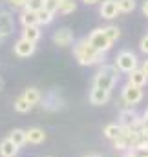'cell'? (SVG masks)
I'll return each mask as SVG.
<instances>
[{"instance_id":"d6986e66","label":"cell","mask_w":148,"mask_h":157,"mask_svg":"<svg viewBox=\"0 0 148 157\" xmlns=\"http://www.w3.org/2000/svg\"><path fill=\"white\" fill-rule=\"evenodd\" d=\"M22 97L33 106V104H37L38 101H40V91H38L37 88H28V90H24V95Z\"/></svg>"},{"instance_id":"5bb4252c","label":"cell","mask_w":148,"mask_h":157,"mask_svg":"<svg viewBox=\"0 0 148 157\" xmlns=\"http://www.w3.org/2000/svg\"><path fill=\"white\" fill-rule=\"evenodd\" d=\"M22 39L35 44V42L40 39V29H38V26H29V28H24V31H22Z\"/></svg>"},{"instance_id":"7a4b0ae2","label":"cell","mask_w":148,"mask_h":157,"mask_svg":"<svg viewBox=\"0 0 148 157\" xmlns=\"http://www.w3.org/2000/svg\"><path fill=\"white\" fill-rule=\"evenodd\" d=\"M115 82H117V68L115 66H103L93 78V88L110 91Z\"/></svg>"},{"instance_id":"484cf974","label":"cell","mask_w":148,"mask_h":157,"mask_svg":"<svg viewBox=\"0 0 148 157\" xmlns=\"http://www.w3.org/2000/svg\"><path fill=\"white\" fill-rule=\"evenodd\" d=\"M26 11H33L38 13L40 9H44V0H26V6H24Z\"/></svg>"},{"instance_id":"44dd1931","label":"cell","mask_w":148,"mask_h":157,"mask_svg":"<svg viewBox=\"0 0 148 157\" xmlns=\"http://www.w3.org/2000/svg\"><path fill=\"white\" fill-rule=\"evenodd\" d=\"M9 139H11V141H13V143H15V144H17V146L20 148L22 144H26V132H24V130H18V128H17V130H13V132H11Z\"/></svg>"},{"instance_id":"9a60e30c","label":"cell","mask_w":148,"mask_h":157,"mask_svg":"<svg viewBox=\"0 0 148 157\" xmlns=\"http://www.w3.org/2000/svg\"><path fill=\"white\" fill-rule=\"evenodd\" d=\"M20 22H22V26L24 28H29V26H38V18H37V13H33V11H22V15H20Z\"/></svg>"},{"instance_id":"d590c367","label":"cell","mask_w":148,"mask_h":157,"mask_svg":"<svg viewBox=\"0 0 148 157\" xmlns=\"http://www.w3.org/2000/svg\"><path fill=\"white\" fill-rule=\"evenodd\" d=\"M139 157H148V152H145V154H143V155H139Z\"/></svg>"},{"instance_id":"83f0119b","label":"cell","mask_w":148,"mask_h":157,"mask_svg":"<svg viewBox=\"0 0 148 157\" xmlns=\"http://www.w3.org/2000/svg\"><path fill=\"white\" fill-rule=\"evenodd\" d=\"M7 2H9V6L15 7V9H22V7L26 6V0H7Z\"/></svg>"},{"instance_id":"3957f363","label":"cell","mask_w":148,"mask_h":157,"mask_svg":"<svg viewBox=\"0 0 148 157\" xmlns=\"http://www.w3.org/2000/svg\"><path fill=\"white\" fill-rule=\"evenodd\" d=\"M119 71L123 73H132L134 70H137V57L132 51H121L115 57V64H113Z\"/></svg>"},{"instance_id":"d6a6232c","label":"cell","mask_w":148,"mask_h":157,"mask_svg":"<svg viewBox=\"0 0 148 157\" xmlns=\"http://www.w3.org/2000/svg\"><path fill=\"white\" fill-rule=\"evenodd\" d=\"M86 6H93V4H97V2H101V0H82Z\"/></svg>"},{"instance_id":"5b68a950","label":"cell","mask_w":148,"mask_h":157,"mask_svg":"<svg viewBox=\"0 0 148 157\" xmlns=\"http://www.w3.org/2000/svg\"><path fill=\"white\" fill-rule=\"evenodd\" d=\"M123 101L126 102V104H130V106H134V104H139L141 101H143V90L141 88H137V86H132V84H126L124 88H123Z\"/></svg>"},{"instance_id":"9c48e42d","label":"cell","mask_w":148,"mask_h":157,"mask_svg":"<svg viewBox=\"0 0 148 157\" xmlns=\"http://www.w3.org/2000/svg\"><path fill=\"white\" fill-rule=\"evenodd\" d=\"M119 15V9H117V0H104L101 4V17L106 18V20H111Z\"/></svg>"},{"instance_id":"f1b7e54d","label":"cell","mask_w":148,"mask_h":157,"mask_svg":"<svg viewBox=\"0 0 148 157\" xmlns=\"http://www.w3.org/2000/svg\"><path fill=\"white\" fill-rule=\"evenodd\" d=\"M139 46H141V51L148 55V35H145V37L141 39V44H139Z\"/></svg>"},{"instance_id":"1f68e13d","label":"cell","mask_w":148,"mask_h":157,"mask_svg":"<svg viewBox=\"0 0 148 157\" xmlns=\"http://www.w3.org/2000/svg\"><path fill=\"white\" fill-rule=\"evenodd\" d=\"M143 15H145V17H148V0L143 4Z\"/></svg>"},{"instance_id":"277c9868","label":"cell","mask_w":148,"mask_h":157,"mask_svg":"<svg viewBox=\"0 0 148 157\" xmlns=\"http://www.w3.org/2000/svg\"><path fill=\"white\" fill-rule=\"evenodd\" d=\"M86 39H88V42H90V46H92V48H95V49H97V51H101V53H106V51L111 48V42L108 40V37L104 35L103 28H99V29L92 31V33H90V37H86Z\"/></svg>"},{"instance_id":"ffe728a7","label":"cell","mask_w":148,"mask_h":157,"mask_svg":"<svg viewBox=\"0 0 148 157\" xmlns=\"http://www.w3.org/2000/svg\"><path fill=\"white\" fill-rule=\"evenodd\" d=\"M121 133H123V126H121V124H108V126L104 128V135H106L108 139H111V141H115Z\"/></svg>"},{"instance_id":"ba28073f","label":"cell","mask_w":148,"mask_h":157,"mask_svg":"<svg viewBox=\"0 0 148 157\" xmlns=\"http://www.w3.org/2000/svg\"><path fill=\"white\" fill-rule=\"evenodd\" d=\"M35 49H37V46H35L33 42H28V40H24V39H20L15 44V55L20 57V59L31 57V55L35 53Z\"/></svg>"},{"instance_id":"2e32d148","label":"cell","mask_w":148,"mask_h":157,"mask_svg":"<svg viewBox=\"0 0 148 157\" xmlns=\"http://www.w3.org/2000/svg\"><path fill=\"white\" fill-rule=\"evenodd\" d=\"M135 112H132V110H124V112H121V126L123 128H132L134 126V122H135Z\"/></svg>"},{"instance_id":"ac0fdd59","label":"cell","mask_w":148,"mask_h":157,"mask_svg":"<svg viewBox=\"0 0 148 157\" xmlns=\"http://www.w3.org/2000/svg\"><path fill=\"white\" fill-rule=\"evenodd\" d=\"M77 9V2L75 0H60L59 2V13L62 15H70Z\"/></svg>"},{"instance_id":"603a6c76","label":"cell","mask_w":148,"mask_h":157,"mask_svg":"<svg viewBox=\"0 0 148 157\" xmlns=\"http://www.w3.org/2000/svg\"><path fill=\"white\" fill-rule=\"evenodd\" d=\"M37 18H38V26H48L53 22V13L46 11V9H40L37 13Z\"/></svg>"},{"instance_id":"4fadbf2b","label":"cell","mask_w":148,"mask_h":157,"mask_svg":"<svg viewBox=\"0 0 148 157\" xmlns=\"http://www.w3.org/2000/svg\"><path fill=\"white\" fill-rule=\"evenodd\" d=\"M146 82H148V77L143 73V71H141V70H134V71L128 75V84H132V86L143 88Z\"/></svg>"},{"instance_id":"8fae6325","label":"cell","mask_w":148,"mask_h":157,"mask_svg":"<svg viewBox=\"0 0 148 157\" xmlns=\"http://www.w3.org/2000/svg\"><path fill=\"white\" fill-rule=\"evenodd\" d=\"M17 152H18V146H17L9 137L0 143V155L2 157H15Z\"/></svg>"},{"instance_id":"8992f818","label":"cell","mask_w":148,"mask_h":157,"mask_svg":"<svg viewBox=\"0 0 148 157\" xmlns=\"http://www.w3.org/2000/svg\"><path fill=\"white\" fill-rule=\"evenodd\" d=\"M73 31L70 29V28H59V29H55V33H53V42L57 44V46H60V48H66V46H70V44H73Z\"/></svg>"},{"instance_id":"4316f807","label":"cell","mask_w":148,"mask_h":157,"mask_svg":"<svg viewBox=\"0 0 148 157\" xmlns=\"http://www.w3.org/2000/svg\"><path fill=\"white\" fill-rule=\"evenodd\" d=\"M44 9L55 15V13L59 11V2H57V0H44Z\"/></svg>"},{"instance_id":"e575fe53","label":"cell","mask_w":148,"mask_h":157,"mask_svg":"<svg viewBox=\"0 0 148 157\" xmlns=\"http://www.w3.org/2000/svg\"><path fill=\"white\" fill-rule=\"evenodd\" d=\"M2 86H4V80H2V78H0V90H2Z\"/></svg>"},{"instance_id":"30bf717a","label":"cell","mask_w":148,"mask_h":157,"mask_svg":"<svg viewBox=\"0 0 148 157\" xmlns=\"http://www.w3.org/2000/svg\"><path fill=\"white\" fill-rule=\"evenodd\" d=\"M108 99H110V91H106V90L93 88L92 93H90V102L95 104V106H103V104H106Z\"/></svg>"},{"instance_id":"4dcf8cb0","label":"cell","mask_w":148,"mask_h":157,"mask_svg":"<svg viewBox=\"0 0 148 157\" xmlns=\"http://www.w3.org/2000/svg\"><path fill=\"white\" fill-rule=\"evenodd\" d=\"M141 71H143V73L148 77V60H145V62H143V68H141Z\"/></svg>"},{"instance_id":"6da1fadb","label":"cell","mask_w":148,"mask_h":157,"mask_svg":"<svg viewBox=\"0 0 148 157\" xmlns=\"http://www.w3.org/2000/svg\"><path fill=\"white\" fill-rule=\"evenodd\" d=\"M73 55L80 66H93V64H101L104 60V53H101L95 48H92L88 39H82L75 44Z\"/></svg>"},{"instance_id":"d4e9b609","label":"cell","mask_w":148,"mask_h":157,"mask_svg":"<svg viewBox=\"0 0 148 157\" xmlns=\"http://www.w3.org/2000/svg\"><path fill=\"white\" fill-rule=\"evenodd\" d=\"M103 31H104V35L108 37V40H110L111 44L121 37V31H119L117 26H106V28H103Z\"/></svg>"},{"instance_id":"7402d4cb","label":"cell","mask_w":148,"mask_h":157,"mask_svg":"<svg viewBox=\"0 0 148 157\" xmlns=\"http://www.w3.org/2000/svg\"><path fill=\"white\" fill-rule=\"evenodd\" d=\"M119 13H132L135 9V0H117Z\"/></svg>"},{"instance_id":"836d02e7","label":"cell","mask_w":148,"mask_h":157,"mask_svg":"<svg viewBox=\"0 0 148 157\" xmlns=\"http://www.w3.org/2000/svg\"><path fill=\"white\" fill-rule=\"evenodd\" d=\"M145 121H148V108H146V112H145Z\"/></svg>"},{"instance_id":"8d00e7d4","label":"cell","mask_w":148,"mask_h":157,"mask_svg":"<svg viewBox=\"0 0 148 157\" xmlns=\"http://www.w3.org/2000/svg\"><path fill=\"white\" fill-rule=\"evenodd\" d=\"M88 157H97V155H88Z\"/></svg>"},{"instance_id":"f546056e","label":"cell","mask_w":148,"mask_h":157,"mask_svg":"<svg viewBox=\"0 0 148 157\" xmlns=\"http://www.w3.org/2000/svg\"><path fill=\"white\" fill-rule=\"evenodd\" d=\"M124 157H139V154H135V150H126V155Z\"/></svg>"},{"instance_id":"e0dca14e","label":"cell","mask_w":148,"mask_h":157,"mask_svg":"<svg viewBox=\"0 0 148 157\" xmlns=\"http://www.w3.org/2000/svg\"><path fill=\"white\" fill-rule=\"evenodd\" d=\"M132 150H137V152H148V133L146 132H141L134 143V148Z\"/></svg>"},{"instance_id":"52a82bcc","label":"cell","mask_w":148,"mask_h":157,"mask_svg":"<svg viewBox=\"0 0 148 157\" xmlns=\"http://www.w3.org/2000/svg\"><path fill=\"white\" fill-rule=\"evenodd\" d=\"M15 29V22H13V17L7 13V11H0V39H6L13 33Z\"/></svg>"},{"instance_id":"cb8c5ba5","label":"cell","mask_w":148,"mask_h":157,"mask_svg":"<svg viewBox=\"0 0 148 157\" xmlns=\"http://www.w3.org/2000/svg\"><path fill=\"white\" fill-rule=\"evenodd\" d=\"M31 108H33V106H31V104H29L24 97H18V99L15 101V110H17L18 113H28Z\"/></svg>"},{"instance_id":"7c38bea8","label":"cell","mask_w":148,"mask_h":157,"mask_svg":"<svg viewBox=\"0 0 148 157\" xmlns=\"http://www.w3.org/2000/svg\"><path fill=\"white\" fill-rule=\"evenodd\" d=\"M44 139H46L44 130H40V128H29V130H26V143H31V144H40Z\"/></svg>"},{"instance_id":"74e56055","label":"cell","mask_w":148,"mask_h":157,"mask_svg":"<svg viewBox=\"0 0 148 157\" xmlns=\"http://www.w3.org/2000/svg\"><path fill=\"white\" fill-rule=\"evenodd\" d=\"M57 2H60V0H57Z\"/></svg>"}]
</instances>
